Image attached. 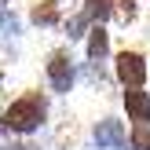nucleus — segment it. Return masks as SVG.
<instances>
[{
  "label": "nucleus",
  "instance_id": "obj_1",
  "mask_svg": "<svg viewBox=\"0 0 150 150\" xmlns=\"http://www.w3.org/2000/svg\"><path fill=\"white\" fill-rule=\"evenodd\" d=\"M48 121V95L44 92H22L18 99H11L0 114V132L11 136H33L37 128H44Z\"/></svg>",
  "mask_w": 150,
  "mask_h": 150
},
{
  "label": "nucleus",
  "instance_id": "obj_2",
  "mask_svg": "<svg viewBox=\"0 0 150 150\" xmlns=\"http://www.w3.org/2000/svg\"><path fill=\"white\" fill-rule=\"evenodd\" d=\"M44 81H48V88L55 95L73 92V84H77V62H73V55L66 48L48 51V59H44Z\"/></svg>",
  "mask_w": 150,
  "mask_h": 150
},
{
  "label": "nucleus",
  "instance_id": "obj_3",
  "mask_svg": "<svg viewBox=\"0 0 150 150\" xmlns=\"http://www.w3.org/2000/svg\"><path fill=\"white\" fill-rule=\"evenodd\" d=\"M114 77L121 88H143L150 77V62L139 48H125L114 55Z\"/></svg>",
  "mask_w": 150,
  "mask_h": 150
},
{
  "label": "nucleus",
  "instance_id": "obj_4",
  "mask_svg": "<svg viewBox=\"0 0 150 150\" xmlns=\"http://www.w3.org/2000/svg\"><path fill=\"white\" fill-rule=\"evenodd\" d=\"M92 139H95V146H99V150H128V132H125V121H121V117H114V114H106V117H99V121H95Z\"/></svg>",
  "mask_w": 150,
  "mask_h": 150
},
{
  "label": "nucleus",
  "instance_id": "obj_5",
  "mask_svg": "<svg viewBox=\"0 0 150 150\" xmlns=\"http://www.w3.org/2000/svg\"><path fill=\"white\" fill-rule=\"evenodd\" d=\"M121 103H125V114H128L132 125H150V92H143V88H125Z\"/></svg>",
  "mask_w": 150,
  "mask_h": 150
},
{
  "label": "nucleus",
  "instance_id": "obj_6",
  "mask_svg": "<svg viewBox=\"0 0 150 150\" xmlns=\"http://www.w3.org/2000/svg\"><path fill=\"white\" fill-rule=\"evenodd\" d=\"M29 22L40 29H55L59 22H62V4L59 0H37L33 7H29Z\"/></svg>",
  "mask_w": 150,
  "mask_h": 150
},
{
  "label": "nucleus",
  "instance_id": "obj_7",
  "mask_svg": "<svg viewBox=\"0 0 150 150\" xmlns=\"http://www.w3.org/2000/svg\"><path fill=\"white\" fill-rule=\"evenodd\" d=\"M84 51H88V62H103V59L110 55V33H106V26H92L88 29Z\"/></svg>",
  "mask_w": 150,
  "mask_h": 150
},
{
  "label": "nucleus",
  "instance_id": "obj_8",
  "mask_svg": "<svg viewBox=\"0 0 150 150\" xmlns=\"http://www.w3.org/2000/svg\"><path fill=\"white\" fill-rule=\"evenodd\" d=\"M81 11H84L95 26H103V22L114 15V0H84V7H81Z\"/></svg>",
  "mask_w": 150,
  "mask_h": 150
},
{
  "label": "nucleus",
  "instance_id": "obj_9",
  "mask_svg": "<svg viewBox=\"0 0 150 150\" xmlns=\"http://www.w3.org/2000/svg\"><path fill=\"white\" fill-rule=\"evenodd\" d=\"M128 150H150V125H132Z\"/></svg>",
  "mask_w": 150,
  "mask_h": 150
},
{
  "label": "nucleus",
  "instance_id": "obj_10",
  "mask_svg": "<svg viewBox=\"0 0 150 150\" xmlns=\"http://www.w3.org/2000/svg\"><path fill=\"white\" fill-rule=\"evenodd\" d=\"M114 15L128 26V22H136V15H139V0H114Z\"/></svg>",
  "mask_w": 150,
  "mask_h": 150
},
{
  "label": "nucleus",
  "instance_id": "obj_11",
  "mask_svg": "<svg viewBox=\"0 0 150 150\" xmlns=\"http://www.w3.org/2000/svg\"><path fill=\"white\" fill-rule=\"evenodd\" d=\"M15 33H18L15 15H0V37H15Z\"/></svg>",
  "mask_w": 150,
  "mask_h": 150
},
{
  "label": "nucleus",
  "instance_id": "obj_12",
  "mask_svg": "<svg viewBox=\"0 0 150 150\" xmlns=\"http://www.w3.org/2000/svg\"><path fill=\"white\" fill-rule=\"evenodd\" d=\"M0 150H40V146H33V143H4Z\"/></svg>",
  "mask_w": 150,
  "mask_h": 150
}]
</instances>
